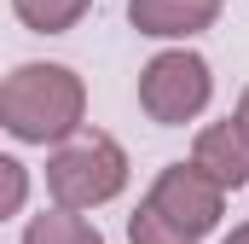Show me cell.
Returning a JSON list of instances; mask_svg holds the SVG:
<instances>
[{
    "mask_svg": "<svg viewBox=\"0 0 249 244\" xmlns=\"http://www.w3.org/2000/svg\"><path fill=\"white\" fill-rule=\"evenodd\" d=\"M81 111H87L81 76L64 70V64H23L0 87V122H6V134L29 140V145L81 134Z\"/></svg>",
    "mask_w": 249,
    "mask_h": 244,
    "instance_id": "6da1fadb",
    "label": "cell"
},
{
    "mask_svg": "<svg viewBox=\"0 0 249 244\" xmlns=\"http://www.w3.org/2000/svg\"><path fill=\"white\" fill-rule=\"evenodd\" d=\"M209 64L197 53H157L139 76V105L151 122H191L203 105H209Z\"/></svg>",
    "mask_w": 249,
    "mask_h": 244,
    "instance_id": "3957f363",
    "label": "cell"
},
{
    "mask_svg": "<svg viewBox=\"0 0 249 244\" xmlns=\"http://www.w3.org/2000/svg\"><path fill=\"white\" fill-rule=\"evenodd\" d=\"M47 186L64 209H93V203H110L127 186V157L110 134H70L53 163H47Z\"/></svg>",
    "mask_w": 249,
    "mask_h": 244,
    "instance_id": "7a4b0ae2",
    "label": "cell"
},
{
    "mask_svg": "<svg viewBox=\"0 0 249 244\" xmlns=\"http://www.w3.org/2000/svg\"><path fill=\"white\" fill-rule=\"evenodd\" d=\"M12 6H18V18H23L29 29H41V35H64V29H75V23L87 18L93 0H12Z\"/></svg>",
    "mask_w": 249,
    "mask_h": 244,
    "instance_id": "ba28073f",
    "label": "cell"
},
{
    "mask_svg": "<svg viewBox=\"0 0 249 244\" xmlns=\"http://www.w3.org/2000/svg\"><path fill=\"white\" fill-rule=\"evenodd\" d=\"M127 239H133V244H197L191 233H180V227H174L151 198H145V203H139V215L127 221Z\"/></svg>",
    "mask_w": 249,
    "mask_h": 244,
    "instance_id": "9c48e42d",
    "label": "cell"
},
{
    "mask_svg": "<svg viewBox=\"0 0 249 244\" xmlns=\"http://www.w3.org/2000/svg\"><path fill=\"white\" fill-rule=\"evenodd\" d=\"M226 244H249V227H238V233H232V239H226Z\"/></svg>",
    "mask_w": 249,
    "mask_h": 244,
    "instance_id": "7c38bea8",
    "label": "cell"
},
{
    "mask_svg": "<svg viewBox=\"0 0 249 244\" xmlns=\"http://www.w3.org/2000/svg\"><path fill=\"white\" fill-rule=\"evenodd\" d=\"M23 244H105V239H99V227H93L87 215H75V209L58 203L53 215H35V221H29Z\"/></svg>",
    "mask_w": 249,
    "mask_h": 244,
    "instance_id": "52a82bcc",
    "label": "cell"
},
{
    "mask_svg": "<svg viewBox=\"0 0 249 244\" xmlns=\"http://www.w3.org/2000/svg\"><path fill=\"white\" fill-rule=\"evenodd\" d=\"M220 0H127V18L139 35H197L214 29Z\"/></svg>",
    "mask_w": 249,
    "mask_h": 244,
    "instance_id": "8992f818",
    "label": "cell"
},
{
    "mask_svg": "<svg viewBox=\"0 0 249 244\" xmlns=\"http://www.w3.org/2000/svg\"><path fill=\"white\" fill-rule=\"evenodd\" d=\"M0 175H6V203H0V209H6V215H18V203H23V163H12V157H6V163H0Z\"/></svg>",
    "mask_w": 249,
    "mask_h": 244,
    "instance_id": "30bf717a",
    "label": "cell"
},
{
    "mask_svg": "<svg viewBox=\"0 0 249 244\" xmlns=\"http://www.w3.org/2000/svg\"><path fill=\"white\" fill-rule=\"evenodd\" d=\"M151 203H157L180 233L203 239V233L220 221V209H226V186L214 181V175H203L197 163H174V169H162V175H157Z\"/></svg>",
    "mask_w": 249,
    "mask_h": 244,
    "instance_id": "277c9868",
    "label": "cell"
},
{
    "mask_svg": "<svg viewBox=\"0 0 249 244\" xmlns=\"http://www.w3.org/2000/svg\"><path fill=\"white\" fill-rule=\"evenodd\" d=\"M191 163H197L203 175H214L226 192L244 186L249 181V134H244V122H214V128H203Z\"/></svg>",
    "mask_w": 249,
    "mask_h": 244,
    "instance_id": "5b68a950",
    "label": "cell"
},
{
    "mask_svg": "<svg viewBox=\"0 0 249 244\" xmlns=\"http://www.w3.org/2000/svg\"><path fill=\"white\" fill-rule=\"evenodd\" d=\"M238 122H244V134H249V93H244V105H238Z\"/></svg>",
    "mask_w": 249,
    "mask_h": 244,
    "instance_id": "8fae6325",
    "label": "cell"
}]
</instances>
